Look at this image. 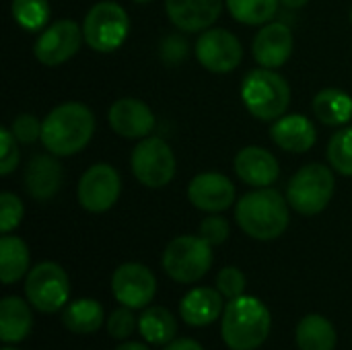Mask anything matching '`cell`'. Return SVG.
Wrapping results in <instances>:
<instances>
[{"label": "cell", "instance_id": "cell-39", "mask_svg": "<svg viewBox=\"0 0 352 350\" xmlns=\"http://www.w3.org/2000/svg\"><path fill=\"white\" fill-rule=\"evenodd\" d=\"M116 350H148V347H144L140 342H124V344H120Z\"/></svg>", "mask_w": 352, "mask_h": 350}, {"label": "cell", "instance_id": "cell-35", "mask_svg": "<svg viewBox=\"0 0 352 350\" xmlns=\"http://www.w3.org/2000/svg\"><path fill=\"white\" fill-rule=\"evenodd\" d=\"M229 233H231L229 221H227L225 217H221V215H210V217H206V219L200 223V231H198V235H200L204 241H208L210 245H221V243H225V241L229 239Z\"/></svg>", "mask_w": 352, "mask_h": 350}, {"label": "cell", "instance_id": "cell-16", "mask_svg": "<svg viewBox=\"0 0 352 350\" xmlns=\"http://www.w3.org/2000/svg\"><path fill=\"white\" fill-rule=\"evenodd\" d=\"M293 47H295L293 31L287 23L280 21H270L262 25V29L256 33L252 43L256 62L262 68H274V70L287 64V60L293 54Z\"/></svg>", "mask_w": 352, "mask_h": 350}, {"label": "cell", "instance_id": "cell-30", "mask_svg": "<svg viewBox=\"0 0 352 350\" xmlns=\"http://www.w3.org/2000/svg\"><path fill=\"white\" fill-rule=\"evenodd\" d=\"M326 157L336 173L352 177V126H342L336 134H332Z\"/></svg>", "mask_w": 352, "mask_h": 350}, {"label": "cell", "instance_id": "cell-14", "mask_svg": "<svg viewBox=\"0 0 352 350\" xmlns=\"http://www.w3.org/2000/svg\"><path fill=\"white\" fill-rule=\"evenodd\" d=\"M188 200L194 208L219 215L233 206L235 202V186L233 182L217 171H204L192 177L188 184Z\"/></svg>", "mask_w": 352, "mask_h": 350}, {"label": "cell", "instance_id": "cell-3", "mask_svg": "<svg viewBox=\"0 0 352 350\" xmlns=\"http://www.w3.org/2000/svg\"><path fill=\"white\" fill-rule=\"evenodd\" d=\"M270 311L256 297H237L223 311L221 334L231 350H256L270 334Z\"/></svg>", "mask_w": 352, "mask_h": 350}, {"label": "cell", "instance_id": "cell-1", "mask_svg": "<svg viewBox=\"0 0 352 350\" xmlns=\"http://www.w3.org/2000/svg\"><path fill=\"white\" fill-rule=\"evenodd\" d=\"M95 134V113L80 101L56 105L41 126V144L56 157H72L80 153Z\"/></svg>", "mask_w": 352, "mask_h": 350}, {"label": "cell", "instance_id": "cell-28", "mask_svg": "<svg viewBox=\"0 0 352 350\" xmlns=\"http://www.w3.org/2000/svg\"><path fill=\"white\" fill-rule=\"evenodd\" d=\"M225 4L237 23L262 27L276 17L280 0H225Z\"/></svg>", "mask_w": 352, "mask_h": 350}, {"label": "cell", "instance_id": "cell-5", "mask_svg": "<svg viewBox=\"0 0 352 350\" xmlns=\"http://www.w3.org/2000/svg\"><path fill=\"white\" fill-rule=\"evenodd\" d=\"M334 169L322 163L303 165L287 184V200L293 210L303 217L324 212L334 196Z\"/></svg>", "mask_w": 352, "mask_h": 350}, {"label": "cell", "instance_id": "cell-7", "mask_svg": "<svg viewBox=\"0 0 352 350\" xmlns=\"http://www.w3.org/2000/svg\"><path fill=\"white\" fill-rule=\"evenodd\" d=\"M163 270L175 283H198L212 266V245L200 235H182L163 252Z\"/></svg>", "mask_w": 352, "mask_h": 350}, {"label": "cell", "instance_id": "cell-41", "mask_svg": "<svg viewBox=\"0 0 352 350\" xmlns=\"http://www.w3.org/2000/svg\"><path fill=\"white\" fill-rule=\"evenodd\" d=\"M2 350H16V349H10V347H4V349Z\"/></svg>", "mask_w": 352, "mask_h": 350}, {"label": "cell", "instance_id": "cell-8", "mask_svg": "<svg viewBox=\"0 0 352 350\" xmlns=\"http://www.w3.org/2000/svg\"><path fill=\"white\" fill-rule=\"evenodd\" d=\"M130 167L138 184L151 190H161L175 177L177 163L169 142L159 136H146L134 146Z\"/></svg>", "mask_w": 352, "mask_h": 350}, {"label": "cell", "instance_id": "cell-42", "mask_svg": "<svg viewBox=\"0 0 352 350\" xmlns=\"http://www.w3.org/2000/svg\"><path fill=\"white\" fill-rule=\"evenodd\" d=\"M351 25H352V8H351Z\"/></svg>", "mask_w": 352, "mask_h": 350}, {"label": "cell", "instance_id": "cell-15", "mask_svg": "<svg viewBox=\"0 0 352 350\" xmlns=\"http://www.w3.org/2000/svg\"><path fill=\"white\" fill-rule=\"evenodd\" d=\"M107 122L118 136L128 140H142L151 136L157 124L153 109L136 97H122L113 101L107 111Z\"/></svg>", "mask_w": 352, "mask_h": 350}, {"label": "cell", "instance_id": "cell-25", "mask_svg": "<svg viewBox=\"0 0 352 350\" xmlns=\"http://www.w3.org/2000/svg\"><path fill=\"white\" fill-rule=\"evenodd\" d=\"M138 330L142 338L148 340L151 344L167 347L171 340H175L177 320L165 307H144L138 320Z\"/></svg>", "mask_w": 352, "mask_h": 350}, {"label": "cell", "instance_id": "cell-27", "mask_svg": "<svg viewBox=\"0 0 352 350\" xmlns=\"http://www.w3.org/2000/svg\"><path fill=\"white\" fill-rule=\"evenodd\" d=\"M62 322L74 334H93L103 326V307L93 299H78L64 309Z\"/></svg>", "mask_w": 352, "mask_h": 350}, {"label": "cell", "instance_id": "cell-26", "mask_svg": "<svg viewBox=\"0 0 352 350\" xmlns=\"http://www.w3.org/2000/svg\"><path fill=\"white\" fill-rule=\"evenodd\" d=\"M297 347L301 350H334L336 330L324 316H307L297 326Z\"/></svg>", "mask_w": 352, "mask_h": 350}, {"label": "cell", "instance_id": "cell-4", "mask_svg": "<svg viewBox=\"0 0 352 350\" xmlns=\"http://www.w3.org/2000/svg\"><path fill=\"white\" fill-rule=\"evenodd\" d=\"M241 101L245 109L260 122L283 118L291 103L289 80L274 68H256L243 76Z\"/></svg>", "mask_w": 352, "mask_h": 350}, {"label": "cell", "instance_id": "cell-24", "mask_svg": "<svg viewBox=\"0 0 352 350\" xmlns=\"http://www.w3.org/2000/svg\"><path fill=\"white\" fill-rule=\"evenodd\" d=\"M29 272V248L16 235H2L0 239V281L12 285Z\"/></svg>", "mask_w": 352, "mask_h": 350}, {"label": "cell", "instance_id": "cell-31", "mask_svg": "<svg viewBox=\"0 0 352 350\" xmlns=\"http://www.w3.org/2000/svg\"><path fill=\"white\" fill-rule=\"evenodd\" d=\"M25 217V206L21 198L12 192H2L0 194V231L2 235L14 231Z\"/></svg>", "mask_w": 352, "mask_h": 350}, {"label": "cell", "instance_id": "cell-38", "mask_svg": "<svg viewBox=\"0 0 352 350\" xmlns=\"http://www.w3.org/2000/svg\"><path fill=\"white\" fill-rule=\"evenodd\" d=\"M309 0H280V6L285 8H291V10H297V8H303Z\"/></svg>", "mask_w": 352, "mask_h": 350}, {"label": "cell", "instance_id": "cell-18", "mask_svg": "<svg viewBox=\"0 0 352 350\" xmlns=\"http://www.w3.org/2000/svg\"><path fill=\"white\" fill-rule=\"evenodd\" d=\"M237 177L250 188H270L280 177L278 159L264 146H243L233 161Z\"/></svg>", "mask_w": 352, "mask_h": 350}, {"label": "cell", "instance_id": "cell-17", "mask_svg": "<svg viewBox=\"0 0 352 350\" xmlns=\"http://www.w3.org/2000/svg\"><path fill=\"white\" fill-rule=\"evenodd\" d=\"M225 0H165L169 21L186 33H202L219 21Z\"/></svg>", "mask_w": 352, "mask_h": 350}, {"label": "cell", "instance_id": "cell-11", "mask_svg": "<svg viewBox=\"0 0 352 350\" xmlns=\"http://www.w3.org/2000/svg\"><path fill=\"white\" fill-rule=\"evenodd\" d=\"M85 41L82 27L72 19H60L50 23L43 31H39L33 54L43 66H60L68 62L80 50Z\"/></svg>", "mask_w": 352, "mask_h": 350}, {"label": "cell", "instance_id": "cell-23", "mask_svg": "<svg viewBox=\"0 0 352 350\" xmlns=\"http://www.w3.org/2000/svg\"><path fill=\"white\" fill-rule=\"evenodd\" d=\"M33 328V314L19 297H6L0 303V338L4 344H19Z\"/></svg>", "mask_w": 352, "mask_h": 350}, {"label": "cell", "instance_id": "cell-22", "mask_svg": "<svg viewBox=\"0 0 352 350\" xmlns=\"http://www.w3.org/2000/svg\"><path fill=\"white\" fill-rule=\"evenodd\" d=\"M311 109L324 126L342 128L352 120V97L342 89L328 87L314 97Z\"/></svg>", "mask_w": 352, "mask_h": 350}, {"label": "cell", "instance_id": "cell-32", "mask_svg": "<svg viewBox=\"0 0 352 350\" xmlns=\"http://www.w3.org/2000/svg\"><path fill=\"white\" fill-rule=\"evenodd\" d=\"M41 126L43 120H39L35 113H19L8 128L21 144H31L35 140H41Z\"/></svg>", "mask_w": 352, "mask_h": 350}, {"label": "cell", "instance_id": "cell-33", "mask_svg": "<svg viewBox=\"0 0 352 350\" xmlns=\"http://www.w3.org/2000/svg\"><path fill=\"white\" fill-rule=\"evenodd\" d=\"M245 285H248L245 274H243L239 268H235V266L223 268V270L219 272V276H217V289H219V293H221L225 299H229V301L241 297L243 291H245Z\"/></svg>", "mask_w": 352, "mask_h": 350}, {"label": "cell", "instance_id": "cell-36", "mask_svg": "<svg viewBox=\"0 0 352 350\" xmlns=\"http://www.w3.org/2000/svg\"><path fill=\"white\" fill-rule=\"evenodd\" d=\"M134 328H136L134 314H132V309L126 307V305L118 307V309L109 316V320H107V332H109V336H113L116 340H126V338H130L132 332H134Z\"/></svg>", "mask_w": 352, "mask_h": 350}, {"label": "cell", "instance_id": "cell-29", "mask_svg": "<svg viewBox=\"0 0 352 350\" xmlns=\"http://www.w3.org/2000/svg\"><path fill=\"white\" fill-rule=\"evenodd\" d=\"M12 19L25 31H43L50 25V2L47 0H12Z\"/></svg>", "mask_w": 352, "mask_h": 350}, {"label": "cell", "instance_id": "cell-9", "mask_svg": "<svg viewBox=\"0 0 352 350\" xmlns=\"http://www.w3.org/2000/svg\"><path fill=\"white\" fill-rule=\"evenodd\" d=\"M27 301L41 314L60 311L70 295V283L64 268L56 262H41L27 272Z\"/></svg>", "mask_w": 352, "mask_h": 350}, {"label": "cell", "instance_id": "cell-2", "mask_svg": "<svg viewBox=\"0 0 352 350\" xmlns=\"http://www.w3.org/2000/svg\"><path fill=\"white\" fill-rule=\"evenodd\" d=\"M289 200L270 188H254L235 204V221L243 233L258 241H272L280 237L291 221Z\"/></svg>", "mask_w": 352, "mask_h": 350}, {"label": "cell", "instance_id": "cell-6", "mask_svg": "<svg viewBox=\"0 0 352 350\" xmlns=\"http://www.w3.org/2000/svg\"><path fill=\"white\" fill-rule=\"evenodd\" d=\"M85 43L99 54H111L126 41L130 33V17L126 8L113 0L93 4L82 21Z\"/></svg>", "mask_w": 352, "mask_h": 350}, {"label": "cell", "instance_id": "cell-40", "mask_svg": "<svg viewBox=\"0 0 352 350\" xmlns=\"http://www.w3.org/2000/svg\"><path fill=\"white\" fill-rule=\"evenodd\" d=\"M132 2H136V4H148V2H153V0H132Z\"/></svg>", "mask_w": 352, "mask_h": 350}, {"label": "cell", "instance_id": "cell-20", "mask_svg": "<svg viewBox=\"0 0 352 350\" xmlns=\"http://www.w3.org/2000/svg\"><path fill=\"white\" fill-rule=\"evenodd\" d=\"M270 138L278 149H283L287 153L303 155L316 144L318 130H316L314 122L307 116H303V113H285L283 118L272 122Z\"/></svg>", "mask_w": 352, "mask_h": 350}, {"label": "cell", "instance_id": "cell-21", "mask_svg": "<svg viewBox=\"0 0 352 350\" xmlns=\"http://www.w3.org/2000/svg\"><path fill=\"white\" fill-rule=\"evenodd\" d=\"M223 295L219 293V289H210V287H198V289H192L179 303V314H182V320L188 324V326H208L212 324L223 311H225V305H223Z\"/></svg>", "mask_w": 352, "mask_h": 350}, {"label": "cell", "instance_id": "cell-13", "mask_svg": "<svg viewBox=\"0 0 352 350\" xmlns=\"http://www.w3.org/2000/svg\"><path fill=\"white\" fill-rule=\"evenodd\" d=\"M157 291L155 274L136 262L122 264L113 276H111V293L120 301V305H126L130 309H144L153 301Z\"/></svg>", "mask_w": 352, "mask_h": 350}, {"label": "cell", "instance_id": "cell-12", "mask_svg": "<svg viewBox=\"0 0 352 350\" xmlns=\"http://www.w3.org/2000/svg\"><path fill=\"white\" fill-rule=\"evenodd\" d=\"M122 177L118 169L109 163L91 165L78 179L76 200L89 212H107L120 198Z\"/></svg>", "mask_w": 352, "mask_h": 350}, {"label": "cell", "instance_id": "cell-37", "mask_svg": "<svg viewBox=\"0 0 352 350\" xmlns=\"http://www.w3.org/2000/svg\"><path fill=\"white\" fill-rule=\"evenodd\" d=\"M163 350H204L196 340L192 338H179V340H171Z\"/></svg>", "mask_w": 352, "mask_h": 350}, {"label": "cell", "instance_id": "cell-34", "mask_svg": "<svg viewBox=\"0 0 352 350\" xmlns=\"http://www.w3.org/2000/svg\"><path fill=\"white\" fill-rule=\"evenodd\" d=\"M19 140L12 136L10 128H2L0 130V175H10L21 159L19 153Z\"/></svg>", "mask_w": 352, "mask_h": 350}, {"label": "cell", "instance_id": "cell-19", "mask_svg": "<svg viewBox=\"0 0 352 350\" xmlns=\"http://www.w3.org/2000/svg\"><path fill=\"white\" fill-rule=\"evenodd\" d=\"M62 177H64V171H62L58 157L52 153H39L29 159L23 182H25L27 194L33 200L47 202L58 194L62 186Z\"/></svg>", "mask_w": 352, "mask_h": 350}, {"label": "cell", "instance_id": "cell-10", "mask_svg": "<svg viewBox=\"0 0 352 350\" xmlns=\"http://www.w3.org/2000/svg\"><path fill=\"white\" fill-rule=\"evenodd\" d=\"M194 54L202 68L212 74H229L243 60V45L239 37L223 27H210L196 39Z\"/></svg>", "mask_w": 352, "mask_h": 350}]
</instances>
